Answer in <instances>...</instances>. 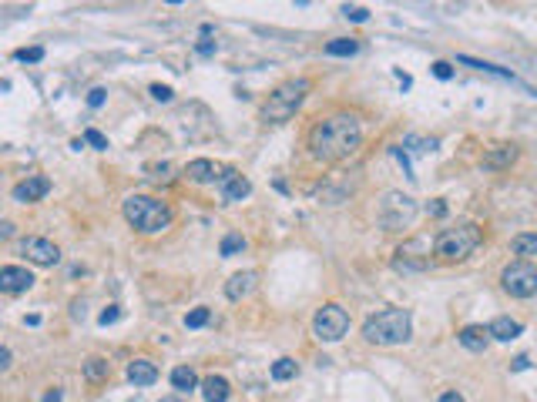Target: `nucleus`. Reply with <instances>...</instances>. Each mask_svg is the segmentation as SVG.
<instances>
[{
  "mask_svg": "<svg viewBox=\"0 0 537 402\" xmlns=\"http://www.w3.org/2000/svg\"><path fill=\"white\" fill-rule=\"evenodd\" d=\"M165 4H175V7H179V4H185V0H165Z\"/></svg>",
  "mask_w": 537,
  "mask_h": 402,
  "instance_id": "44",
  "label": "nucleus"
},
{
  "mask_svg": "<svg viewBox=\"0 0 537 402\" xmlns=\"http://www.w3.org/2000/svg\"><path fill=\"white\" fill-rule=\"evenodd\" d=\"M312 81L309 77H293V81H282L279 88L268 94V100L262 104V121L266 125H286L289 117H295V111L303 108V100L309 98Z\"/></svg>",
  "mask_w": 537,
  "mask_h": 402,
  "instance_id": "5",
  "label": "nucleus"
},
{
  "mask_svg": "<svg viewBox=\"0 0 537 402\" xmlns=\"http://www.w3.org/2000/svg\"><path fill=\"white\" fill-rule=\"evenodd\" d=\"M487 328H490V335H494L497 342H514L521 332H524V326H521L517 318H507V315H497Z\"/></svg>",
  "mask_w": 537,
  "mask_h": 402,
  "instance_id": "18",
  "label": "nucleus"
},
{
  "mask_svg": "<svg viewBox=\"0 0 537 402\" xmlns=\"http://www.w3.org/2000/svg\"><path fill=\"white\" fill-rule=\"evenodd\" d=\"M500 289L507 292V295H514V299H531V295H537V268L531 262H524V258L511 262L500 272Z\"/></svg>",
  "mask_w": 537,
  "mask_h": 402,
  "instance_id": "8",
  "label": "nucleus"
},
{
  "mask_svg": "<svg viewBox=\"0 0 537 402\" xmlns=\"http://www.w3.org/2000/svg\"><path fill=\"white\" fill-rule=\"evenodd\" d=\"M218 188H222V198L225 201H242V198H249L252 185H249V178L239 175L235 168H225V171L218 175Z\"/></svg>",
  "mask_w": 537,
  "mask_h": 402,
  "instance_id": "12",
  "label": "nucleus"
},
{
  "mask_svg": "<svg viewBox=\"0 0 537 402\" xmlns=\"http://www.w3.org/2000/svg\"><path fill=\"white\" fill-rule=\"evenodd\" d=\"M208 318H212V309L198 305V309H192V312L185 315V328H202V326H208Z\"/></svg>",
  "mask_w": 537,
  "mask_h": 402,
  "instance_id": "29",
  "label": "nucleus"
},
{
  "mask_svg": "<svg viewBox=\"0 0 537 402\" xmlns=\"http://www.w3.org/2000/svg\"><path fill=\"white\" fill-rule=\"evenodd\" d=\"M215 47H218V44H215V40H212V38H202V40H198V47H195V50H198L202 57H212V54H215Z\"/></svg>",
  "mask_w": 537,
  "mask_h": 402,
  "instance_id": "36",
  "label": "nucleus"
},
{
  "mask_svg": "<svg viewBox=\"0 0 537 402\" xmlns=\"http://www.w3.org/2000/svg\"><path fill=\"white\" fill-rule=\"evenodd\" d=\"M108 376H111V362H108V359L91 355L88 362H84V379H88V382H104Z\"/></svg>",
  "mask_w": 537,
  "mask_h": 402,
  "instance_id": "23",
  "label": "nucleus"
},
{
  "mask_svg": "<svg viewBox=\"0 0 537 402\" xmlns=\"http://www.w3.org/2000/svg\"><path fill=\"white\" fill-rule=\"evenodd\" d=\"M0 369H4V372L11 369V349H7V345L0 349Z\"/></svg>",
  "mask_w": 537,
  "mask_h": 402,
  "instance_id": "40",
  "label": "nucleus"
},
{
  "mask_svg": "<svg viewBox=\"0 0 537 402\" xmlns=\"http://www.w3.org/2000/svg\"><path fill=\"white\" fill-rule=\"evenodd\" d=\"M413 335V315L409 309H383L363 322V339L373 345H403Z\"/></svg>",
  "mask_w": 537,
  "mask_h": 402,
  "instance_id": "4",
  "label": "nucleus"
},
{
  "mask_svg": "<svg viewBox=\"0 0 537 402\" xmlns=\"http://www.w3.org/2000/svg\"><path fill=\"white\" fill-rule=\"evenodd\" d=\"M21 255H24L27 262H34V265H57L61 262V248H57L54 241H47V239H38V235L21 239Z\"/></svg>",
  "mask_w": 537,
  "mask_h": 402,
  "instance_id": "10",
  "label": "nucleus"
},
{
  "mask_svg": "<svg viewBox=\"0 0 537 402\" xmlns=\"http://www.w3.org/2000/svg\"><path fill=\"white\" fill-rule=\"evenodd\" d=\"M430 71H434V77H440V81H450V77H453V67H450L447 61H434Z\"/></svg>",
  "mask_w": 537,
  "mask_h": 402,
  "instance_id": "33",
  "label": "nucleus"
},
{
  "mask_svg": "<svg viewBox=\"0 0 537 402\" xmlns=\"http://www.w3.org/2000/svg\"><path fill=\"white\" fill-rule=\"evenodd\" d=\"M30 285H34V275L27 268H21V265H4L0 268V289L7 292V295H21Z\"/></svg>",
  "mask_w": 537,
  "mask_h": 402,
  "instance_id": "13",
  "label": "nucleus"
},
{
  "mask_svg": "<svg viewBox=\"0 0 537 402\" xmlns=\"http://www.w3.org/2000/svg\"><path fill=\"white\" fill-rule=\"evenodd\" d=\"M440 402H467L460 396V392H443V396H440Z\"/></svg>",
  "mask_w": 537,
  "mask_h": 402,
  "instance_id": "41",
  "label": "nucleus"
},
{
  "mask_svg": "<svg viewBox=\"0 0 537 402\" xmlns=\"http://www.w3.org/2000/svg\"><path fill=\"white\" fill-rule=\"evenodd\" d=\"M40 402H64V389H57V386H54V389L44 392V399Z\"/></svg>",
  "mask_w": 537,
  "mask_h": 402,
  "instance_id": "38",
  "label": "nucleus"
},
{
  "mask_svg": "<svg viewBox=\"0 0 537 402\" xmlns=\"http://www.w3.org/2000/svg\"><path fill=\"white\" fill-rule=\"evenodd\" d=\"M171 386L179 392H192L195 386H202V382H198L192 365H179V369H171Z\"/></svg>",
  "mask_w": 537,
  "mask_h": 402,
  "instance_id": "22",
  "label": "nucleus"
},
{
  "mask_svg": "<svg viewBox=\"0 0 537 402\" xmlns=\"http://www.w3.org/2000/svg\"><path fill=\"white\" fill-rule=\"evenodd\" d=\"M162 402H179V399H171V396H168V399H162Z\"/></svg>",
  "mask_w": 537,
  "mask_h": 402,
  "instance_id": "45",
  "label": "nucleus"
},
{
  "mask_svg": "<svg viewBox=\"0 0 537 402\" xmlns=\"http://www.w3.org/2000/svg\"><path fill=\"white\" fill-rule=\"evenodd\" d=\"M363 144V125L356 114H333L322 117L309 131V154L322 164H336L353 158Z\"/></svg>",
  "mask_w": 537,
  "mask_h": 402,
  "instance_id": "1",
  "label": "nucleus"
},
{
  "mask_svg": "<svg viewBox=\"0 0 537 402\" xmlns=\"http://www.w3.org/2000/svg\"><path fill=\"white\" fill-rule=\"evenodd\" d=\"M256 285H259V272H235V275L225 282V295H229L232 302H242L256 292Z\"/></svg>",
  "mask_w": 537,
  "mask_h": 402,
  "instance_id": "14",
  "label": "nucleus"
},
{
  "mask_svg": "<svg viewBox=\"0 0 537 402\" xmlns=\"http://www.w3.org/2000/svg\"><path fill=\"white\" fill-rule=\"evenodd\" d=\"M430 251H434V241L426 239V235H417V239L403 241L397 248L393 265H397L400 272H426L430 268Z\"/></svg>",
  "mask_w": 537,
  "mask_h": 402,
  "instance_id": "9",
  "label": "nucleus"
},
{
  "mask_svg": "<svg viewBox=\"0 0 537 402\" xmlns=\"http://www.w3.org/2000/svg\"><path fill=\"white\" fill-rule=\"evenodd\" d=\"M202 396H205V402H229V396H232L229 379H222V376L202 379Z\"/></svg>",
  "mask_w": 537,
  "mask_h": 402,
  "instance_id": "20",
  "label": "nucleus"
},
{
  "mask_svg": "<svg viewBox=\"0 0 537 402\" xmlns=\"http://www.w3.org/2000/svg\"><path fill=\"white\" fill-rule=\"evenodd\" d=\"M413 218H417V201L403 191H386L376 205V222L383 231H403L413 225Z\"/></svg>",
  "mask_w": 537,
  "mask_h": 402,
  "instance_id": "6",
  "label": "nucleus"
},
{
  "mask_svg": "<svg viewBox=\"0 0 537 402\" xmlns=\"http://www.w3.org/2000/svg\"><path fill=\"white\" fill-rule=\"evenodd\" d=\"M84 141H88L94 151H108V138H104L98 127H88V131H84Z\"/></svg>",
  "mask_w": 537,
  "mask_h": 402,
  "instance_id": "31",
  "label": "nucleus"
},
{
  "mask_svg": "<svg viewBox=\"0 0 537 402\" xmlns=\"http://www.w3.org/2000/svg\"><path fill=\"white\" fill-rule=\"evenodd\" d=\"M403 148H409L413 154H430V151H436V138H417V134H409L407 141H403Z\"/></svg>",
  "mask_w": 537,
  "mask_h": 402,
  "instance_id": "28",
  "label": "nucleus"
},
{
  "mask_svg": "<svg viewBox=\"0 0 537 402\" xmlns=\"http://www.w3.org/2000/svg\"><path fill=\"white\" fill-rule=\"evenodd\" d=\"M104 100H108V91H104V88H94V91L88 94V104H91V108H101Z\"/></svg>",
  "mask_w": 537,
  "mask_h": 402,
  "instance_id": "37",
  "label": "nucleus"
},
{
  "mask_svg": "<svg viewBox=\"0 0 537 402\" xmlns=\"http://www.w3.org/2000/svg\"><path fill=\"white\" fill-rule=\"evenodd\" d=\"M47 191H51V178L30 175V178H24V181H17V185H13V201H21V205H34V201L47 198Z\"/></svg>",
  "mask_w": 537,
  "mask_h": 402,
  "instance_id": "11",
  "label": "nucleus"
},
{
  "mask_svg": "<svg viewBox=\"0 0 537 402\" xmlns=\"http://www.w3.org/2000/svg\"><path fill=\"white\" fill-rule=\"evenodd\" d=\"M511 369H514V372H521V369H527V355H517Z\"/></svg>",
  "mask_w": 537,
  "mask_h": 402,
  "instance_id": "42",
  "label": "nucleus"
},
{
  "mask_svg": "<svg viewBox=\"0 0 537 402\" xmlns=\"http://www.w3.org/2000/svg\"><path fill=\"white\" fill-rule=\"evenodd\" d=\"M121 318V309L118 305H108L101 315H98V326H111V322H118Z\"/></svg>",
  "mask_w": 537,
  "mask_h": 402,
  "instance_id": "34",
  "label": "nucleus"
},
{
  "mask_svg": "<svg viewBox=\"0 0 537 402\" xmlns=\"http://www.w3.org/2000/svg\"><path fill=\"white\" fill-rule=\"evenodd\" d=\"M426 212L434 214V218H443V214H447V205H443V201H434V205H426Z\"/></svg>",
  "mask_w": 537,
  "mask_h": 402,
  "instance_id": "39",
  "label": "nucleus"
},
{
  "mask_svg": "<svg viewBox=\"0 0 537 402\" xmlns=\"http://www.w3.org/2000/svg\"><path fill=\"white\" fill-rule=\"evenodd\" d=\"M152 98H154V100H162V104H168V100L175 98V91L168 88V84H152Z\"/></svg>",
  "mask_w": 537,
  "mask_h": 402,
  "instance_id": "35",
  "label": "nucleus"
},
{
  "mask_svg": "<svg viewBox=\"0 0 537 402\" xmlns=\"http://www.w3.org/2000/svg\"><path fill=\"white\" fill-rule=\"evenodd\" d=\"M480 245H484V228L477 225V222H457L453 228H443L434 239V255L440 262L457 265V262H467Z\"/></svg>",
  "mask_w": 537,
  "mask_h": 402,
  "instance_id": "3",
  "label": "nucleus"
},
{
  "mask_svg": "<svg viewBox=\"0 0 537 402\" xmlns=\"http://www.w3.org/2000/svg\"><path fill=\"white\" fill-rule=\"evenodd\" d=\"M121 212H125V222L135 231H141V235H158L175 218L171 205L162 198H152V195H128L125 205H121Z\"/></svg>",
  "mask_w": 537,
  "mask_h": 402,
  "instance_id": "2",
  "label": "nucleus"
},
{
  "mask_svg": "<svg viewBox=\"0 0 537 402\" xmlns=\"http://www.w3.org/2000/svg\"><path fill=\"white\" fill-rule=\"evenodd\" d=\"M349 332V312L336 302H326L320 312L312 315V335L320 342H339Z\"/></svg>",
  "mask_w": 537,
  "mask_h": 402,
  "instance_id": "7",
  "label": "nucleus"
},
{
  "mask_svg": "<svg viewBox=\"0 0 537 402\" xmlns=\"http://www.w3.org/2000/svg\"><path fill=\"white\" fill-rule=\"evenodd\" d=\"M295 372H299V362H295V359H289V355H282V359H276V362H272V379H279V382L293 379Z\"/></svg>",
  "mask_w": 537,
  "mask_h": 402,
  "instance_id": "25",
  "label": "nucleus"
},
{
  "mask_svg": "<svg viewBox=\"0 0 537 402\" xmlns=\"http://www.w3.org/2000/svg\"><path fill=\"white\" fill-rule=\"evenodd\" d=\"M514 161H517V144H494L484 154V168L490 171H507Z\"/></svg>",
  "mask_w": 537,
  "mask_h": 402,
  "instance_id": "15",
  "label": "nucleus"
},
{
  "mask_svg": "<svg viewBox=\"0 0 537 402\" xmlns=\"http://www.w3.org/2000/svg\"><path fill=\"white\" fill-rule=\"evenodd\" d=\"M490 339H494V335H490V328H484V326H467V328H460V335H457V342H460L467 352H487Z\"/></svg>",
  "mask_w": 537,
  "mask_h": 402,
  "instance_id": "16",
  "label": "nucleus"
},
{
  "mask_svg": "<svg viewBox=\"0 0 537 402\" xmlns=\"http://www.w3.org/2000/svg\"><path fill=\"white\" fill-rule=\"evenodd\" d=\"M0 235H4V239H11V235H13V225H11V222H4V225H0Z\"/></svg>",
  "mask_w": 537,
  "mask_h": 402,
  "instance_id": "43",
  "label": "nucleus"
},
{
  "mask_svg": "<svg viewBox=\"0 0 537 402\" xmlns=\"http://www.w3.org/2000/svg\"><path fill=\"white\" fill-rule=\"evenodd\" d=\"M326 54H329V57H353V54H359V40L356 38H333L326 44Z\"/></svg>",
  "mask_w": 537,
  "mask_h": 402,
  "instance_id": "24",
  "label": "nucleus"
},
{
  "mask_svg": "<svg viewBox=\"0 0 537 402\" xmlns=\"http://www.w3.org/2000/svg\"><path fill=\"white\" fill-rule=\"evenodd\" d=\"M460 64H467V67H473V71H487V74H494V77H504V81H514L511 71H504V67H497V64L473 61V57H460Z\"/></svg>",
  "mask_w": 537,
  "mask_h": 402,
  "instance_id": "26",
  "label": "nucleus"
},
{
  "mask_svg": "<svg viewBox=\"0 0 537 402\" xmlns=\"http://www.w3.org/2000/svg\"><path fill=\"white\" fill-rule=\"evenodd\" d=\"M185 178L195 181V185H208V181L218 178V164L208 161V158H195V161L185 164Z\"/></svg>",
  "mask_w": 537,
  "mask_h": 402,
  "instance_id": "17",
  "label": "nucleus"
},
{
  "mask_svg": "<svg viewBox=\"0 0 537 402\" xmlns=\"http://www.w3.org/2000/svg\"><path fill=\"white\" fill-rule=\"evenodd\" d=\"M13 57H17V61H27V64H38V61H44V47H21Z\"/></svg>",
  "mask_w": 537,
  "mask_h": 402,
  "instance_id": "32",
  "label": "nucleus"
},
{
  "mask_svg": "<svg viewBox=\"0 0 537 402\" xmlns=\"http://www.w3.org/2000/svg\"><path fill=\"white\" fill-rule=\"evenodd\" d=\"M222 258H232V255H239V251H245V239L239 235V231H229L225 239H222Z\"/></svg>",
  "mask_w": 537,
  "mask_h": 402,
  "instance_id": "27",
  "label": "nucleus"
},
{
  "mask_svg": "<svg viewBox=\"0 0 537 402\" xmlns=\"http://www.w3.org/2000/svg\"><path fill=\"white\" fill-rule=\"evenodd\" d=\"M343 17L346 21H353V24H366V21H370V11H366V7H356V4H346Z\"/></svg>",
  "mask_w": 537,
  "mask_h": 402,
  "instance_id": "30",
  "label": "nucleus"
},
{
  "mask_svg": "<svg viewBox=\"0 0 537 402\" xmlns=\"http://www.w3.org/2000/svg\"><path fill=\"white\" fill-rule=\"evenodd\" d=\"M511 251L517 255V258H524V262H531L537 255V235L534 231H521V235H514L511 241Z\"/></svg>",
  "mask_w": 537,
  "mask_h": 402,
  "instance_id": "21",
  "label": "nucleus"
},
{
  "mask_svg": "<svg viewBox=\"0 0 537 402\" xmlns=\"http://www.w3.org/2000/svg\"><path fill=\"white\" fill-rule=\"evenodd\" d=\"M128 379L135 386H154V382H158V369H154V362H148V359H131Z\"/></svg>",
  "mask_w": 537,
  "mask_h": 402,
  "instance_id": "19",
  "label": "nucleus"
}]
</instances>
